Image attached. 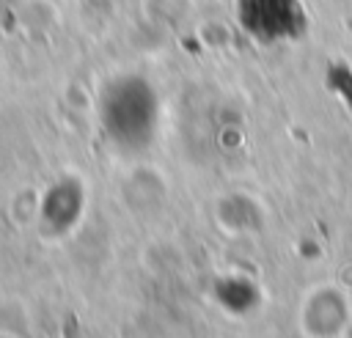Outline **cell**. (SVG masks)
Returning a JSON list of instances; mask_svg holds the SVG:
<instances>
[{
    "instance_id": "1",
    "label": "cell",
    "mask_w": 352,
    "mask_h": 338,
    "mask_svg": "<svg viewBox=\"0 0 352 338\" xmlns=\"http://www.w3.org/2000/svg\"><path fill=\"white\" fill-rule=\"evenodd\" d=\"M242 25L261 41L294 38L302 30L300 0H239Z\"/></svg>"
}]
</instances>
